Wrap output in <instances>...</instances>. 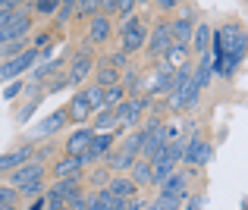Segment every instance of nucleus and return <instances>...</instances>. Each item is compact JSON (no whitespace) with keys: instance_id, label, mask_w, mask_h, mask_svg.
Segmentation results:
<instances>
[{"instance_id":"f257e3e1","label":"nucleus","mask_w":248,"mask_h":210,"mask_svg":"<svg viewBox=\"0 0 248 210\" xmlns=\"http://www.w3.org/2000/svg\"><path fill=\"white\" fill-rule=\"evenodd\" d=\"M35 63H38V50H31V47L22 50L19 57H13V60H3V63H0V85L19 78L22 72H29V69H35Z\"/></svg>"},{"instance_id":"f03ea898","label":"nucleus","mask_w":248,"mask_h":210,"mask_svg":"<svg viewBox=\"0 0 248 210\" xmlns=\"http://www.w3.org/2000/svg\"><path fill=\"white\" fill-rule=\"evenodd\" d=\"M123 54L126 57H132L135 50H141L145 47V41H148V31H145V25H141V19L139 16H129L126 19V25H123Z\"/></svg>"},{"instance_id":"7ed1b4c3","label":"nucleus","mask_w":248,"mask_h":210,"mask_svg":"<svg viewBox=\"0 0 248 210\" xmlns=\"http://www.w3.org/2000/svg\"><path fill=\"white\" fill-rule=\"evenodd\" d=\"M148 163H151V182H148V185H154V188H160V185L170 179V176L176 173V163H173V157H170L167 144H164V148H160Z\"/></svg>"},{"instance_id":"20e7f679","label":"nucleus","mask_w":248,"mask_h":210,"mask_svg":"<svg viewBox=\"0 0 248 210\" xmlns=\"http://www.w3.org/2000/svg\"><path fill=\"white\" fill-rule=\"evenodd\" d=\"M214 157V148L211 141L198 138V135H192V138L186 141V154H182V163H192V166H207Z\"/></svg>"},{"instance_id":"39448f33","label":"nucleus","mask_w":248,"mask_h":210,"mask_svg":"<svg viewBox=\"0 0 248 210\" xmlns=\"http://www.w3.org/2000/svg\"><path fill=\"white\" fill-rule=\"evenodd\" d=\"M148 104H151V101H148V97H139V94L126 97V101L113 110V113H116V122H123V126H135V122H139V116L148 110Z\"/></svg>"},{"instance_id":"423d86ee","label":"nucleus","mask_w":248,"mask_h":210,"mask_svg":"<svg viewBox=\"0 0 248 210\" xmlns=\"http://www.w3.org/2000/svg\"><path fill=\"white\" fill-rule=\"evenodd\" d=\"M29 29H31V13H13L10 25L0 31V47L10 41H19V38H29Z\"/></svg>"},{"instance_id":"0eeeda50","label":"nucleus","mask_w":248,"mask_h":210,"mask_svg":"<svg viewBox=\"0 0 248 210\" xmlns=\"http://www.w3.org/2000/svg\"><path fill=\"white\" fill-rule=\"evenodd\" d=\"M145 47H148V54H151V57H164L167 50L173 47V38H170V22H157V25H154V31L148 35Z\"/></svg>"},{"instance_id":"6e6552de","label":"nucleus","mask_w":248,"mask_h":210,"mask_svg":"<svg viewBox=\"0 0 248 210\" xmlns=\"http://www.w3.org/2000/svg\"><path fill=\"white\" fill-rule=\"evenodd\" d=\"M31 182H44V163H25V166H19V169H13L10 173V185L13 188H25V185H31Z\"/></svg>"},{"instance_id":"1a4fd4ad","label":"nucleus","mask_w":248,"mask_h":210,"mask_svg":"<svg viewBox=\"0 0 248 210\" xmlns=\"http://www.w3.org/2000/svg\"><path fill=\"white\" fill-rule=\"evenodd\" d=\"M192 19H195V10L192 6H182L179 19L170 22V38H173V44H188V38H192Z\"/></svg>"},{"instance_id":"9d476101","label":"nucleus","mask_w":248,"mask_h":210,"mask_svg":"<svg viewBox=\"0 0 248 210\" xmlns=\"http://www.w3.org/2000/svg\"><path fill=\"white\" fill-rule=\"evenodd\" d=\"M31 157H35L31 144H22V148L10 150V154H0V173H13V169L25 166V163H31Z\"/></svg>"},{"instance_id":"9b49d317","label":"nucleus","mask_w":248,"mask_h":210,"mask_svg":"<svg viewBox=\"0 0 248 210\" xmlns=\"http://www.w3.org/2000/svg\"><path fill=\"white\" fill-rule=\"evenodd\" d=\"M79 188H82V176H73V179H57V182H54V192H50V195H57L63 204H69V201H76V198L82 195Z\"/></svg>"},{"instance_id":"f8f14e48","label":"nucleus","mask_w":248,"mask_h":210,"mask_svg":"<svg viewBox=\"0 0 248 210\" xmlns=\"http://www.w3.org/2000/svg\"><path fill=\"white\" fill-rule=\"evenodd\" d=\"M107 192L113 195L116 201H129V198H135V195H139V185H135L129 176H116V179L107 182Z\"/></svg>"},{"instance_id":"ddd939ff","label":"nucleus","mask_w":248,"mask_h":210,"mask_svg":"<svg viewBox=\"0 0 248 210\" xmlns=\"http://www.w3.org/2000/svg\"><path fill=\"white\" fill-rule=\"evenodd\" d=\"M91 138H94V132H91V129H76L73 135H69L66 138V154L69 157H79V154H85V150L91 148Z\"/></svg>"},{"instance_id":"4468645a","label":"nucleus","mask_w":248,"mask_h":210,"mask_svg":"<svg viewBox=\"0 0 248 210\" xmlns=\"http://www.w3.org/2000/svg\"><path fill=\"white\" fill-rule=\"evenodd\" d=\"M211 38H214V31H211V25H195L192 29V38H188V50H195V54H201V57H207V47H211Z\"/></svg>"},{"instance_id":"2eb2a0df","label":"nucleus","mask_w":248,"mask_h":210,"mask_svg":"<svg viewBox=\"0 0 248 210\" xmlns=\"http://www.w3.org/2000/svg\"><path fill=\"white\" fill-rule=\"evenodd\" d=\"M173 66L170 63H164L157 72H154V82H151V88H148V101H151L154 94H170V85H173Z\"/></svg>"},{"instance_id":"dca6fc26","label":"nucleus","mask_w":248,"mask_h":210,"mask_svg":"<svg viewBox=\"0 0 248 210\" xmlns=\"http://www.w3.org/2000/svg\"><path fill=\"white\" fill-rule=\"evenodd\" d=\"M186 185H188V176L186 173H173L164 185H160V195H164V198H173V201H182L186 198Z\"/></svg>"},{"instance_id":"f3484780","label":"nucleus","mask_w":248,"mask_h":210,"mask_svg":"<svg viewBox=\"0 0 248 210\" xmlns=\"http://www.w3.org/2000/svg\"><path fill=\"white\" fill-rule=\"evenodd\" d=\"M82 160L79 157H63V160H57L54 163V179H73V176H82Z\"/></svg>"},{"instance_id":"a211bd4d","label":"nucleus","mask_w":248,"mask_h":210,"mask_svg":"<svg viewBox=\"0 0 248 210\" xmlns=\"http://www.w3.org/2000/svg\"><path fill=\"white\" fill-rule=\"evenodd\" d=\"M63 126H66V110H57L54 116H47V120H41V122H38V129H35V138H47V135L60 132Z\"/></svg>"},{"instance_id":"6ab92c4d","label":"nucleus","mask_w":248,"mask_h":210,"mask_svg":"<svg viewBox=\"0 0 248 210\" xmlns=\"http://www.w3.org/2000/svg\"><path fill=\"white\" fill-rule=\"evenodd\" d=\"M91 57H88V50H82L79 57H76V63H73V69H69V75H66V82L69 85H79V82H85L88 78V72H91Z\"/></svg>"},{"instance_id":"aec40b11","label":"nucleus","mask_w":248,"mask_h":210,"mask_svg":"<svg viewBox=\"0 0 248 210\" xmlns=\"http://www.w3.org/2000/svg\"><path fill=\"white\" fill-rule=\"evenodd\" d=\"M107 38H110V19L94 16V19H91V25H88V41L91 44H104Z\"/></svg>"},{"instance_id":"412c9836","label":"nucleus","mask_w":248,"mask_h":210,"mask_svg":"<svg viewBox=\"0 0 248 210\" xmlns=\"http://www.w3.org/2000/svg\"><path fill=\"white\" fill-rule=\"evenodd\" d=\"M66 116H69V120H76V122H85V120L91 116V107L85 104L82 91H79V94L73 97V101H69V107H66Z\"/></svg>"},{"instance_id":"4be33fe9","label":"nucleus","mask_w":248,"mask_h":210,"mask_svg":"<svg viewBox=\"0 0 248 210\" xmlns=\"http://www.w3.org/2000/svg\"><path fill=\"white\" fill-rule=\"evenodd\" d=\"M94 78H97V88H113V85H120V72L113 66H107V63H101V66L94 69Z\"/></svg>"},{"instance_id":"5701e85b","label":"nucleus","mask_w":248,"mask_h":210,"mask_svg":"<svg viewBox=\"0 0 248 210\" xmlns=\"http://www.w3.org/2000/svg\"><path fill=\"white\" fill-rule=\"evenodd\" d=\"M135 163V157L123 154V150H116V154H107V169H113V173H129Z\"/></svg>"},{"instance_id":"b1692460","label":"nucleus","mask_w":248,"mask_h":210,"mask_svg":"<svg viewBox=\"0 0 248 210\" xmlns=\"http://www.w3.org/2000/svg\"><path fill=\"white\" fill-rule=\"evenodd\" d=\"M113 126H120V122H116V113H113V110H97L91 132H94V135H101V132H107V129H113Z\"/></svg>"},{"instance_id":"393cba45","label":"nucleus","mask_w":248,"mask_h":210,"mask_svg":"<svg viewBox=\"0 0 248 210\" xmlns=\"http://www.w3.org/2000/svg\"><path fill=\"white\" fill-rule=\"evenodd\" d=\"M123 101H126V91H123V85H113V88H104V110H116Z\"/></svg>"},{"instance_id":"a878e982","label":"nucleus","mask_w":248,"mask_h":210,"mask_svg":"<svg viewBox=\"0 0 248 210\" xmlns=\"http://www.w3.org/2000/svg\"><path fill=\"white\" fill-rule=\"evenodd\" d=\"M132 182L135 185H148V182H151V163H148L145 157L132 163Z\"/></svg>"},{"instance_id":"bb28decb","label":"nucleus","mask_w":248,"mask_h":210,"mask_svg":"<svg viewBox=\"0 0 248 210\" xmlns=\"http://www.w3.org/2000/svg\"><path fill=\"white\" fill-rule=\"evenodd\" d=\"M85 104L91 107V113H97V110H104V88H97V85H91V88L82 91Z\"/></svg>"},{"instance_id":"cd10ccee","label":"nucleus","mask_w":248,"mask_h":210,"mask_svg":"<svg viewBox=\"0 0 248 210\" xmlns=\"http://www.w3.org/2000/svg\"><path fill=\"white\" fill-rule=\"evenodd\" d=\"M164 57L170 60V66H173V69L186 66V57H188V44H173V47H170Z\"/></svg>"},{"instance_id":"c85d7f7f","label":"nucleus","mask_w":248,"mask_h":210,"mask_svg":"<svg viewBox=\"0 0 248 210\" xmlns=\"http://www.w3.org/2000/svg\"><path fill=\"white\" fill-rule=\"evenodd\" d=\"M22 50H29V41L25 38H19V41H10L0 47V60H13V57H19Z\"/></svg>"},{"instance_id":"c756f323","label":"nucleus","mask_w":248,"mask_h":210,"mask_svg":"<svg viewBox=\"0 0 248 210\" xmlns=\"http://www.w3.org/2000/svg\"><path fill=\"white\" fill-rule=\"evenodd\" d=\"M141 141H145V135H141V132H132L126 141H123L120 150H123V154H129V157H139L141 154Z\"/></svg>"},{"instance_id":"7c9ffc66","label":"nucleus","mask_w":248,"mask_h":210,"mask_svg":"<svg viewBox=\"0 0 248 210\" xmlns=\"http://www.w3.org/2000/svg\"><path fill=\"white\" fill-rule=\"evenodd\" d=\"M57 69H60V60H54V63H44V66H35V69H31V82H35V88H38V82H44L47 75H54Z\"/></svg>"},{"instance_id":"2f4dec72","label":"nucleus","mask_w":248,"mask_h":210,"mask_svg":"<svg viewBox=\"0 0 248 210\" xmlns=\"http://www.w3.org/2000/svg\"><path fill=\"white\" fill-rule=\"evenodd\" d=\"M16 10H19L16 0H6V3L0 0V31H3L6 25H10V19H13V13H16Z\"/></svg>"},{"instance_id":"473e14b6","label":"nucleus","mask_w":248,"mask_h":210,"mask_svg":"<svg viewBox=\"0 0 248 210\" xmlns=\"http://www.w3.org/2000/svg\"><path fill=\"white\" fill-rule=\"evenodd\" d=\"M145 210H182V207H179V201H173V198H164V195H157V198H154L151 204H145Z\"/></svg>"},{"instance_id":"72a5a7b5","label":"nucleus","mask_w":248,"mask_h":210,"mask_svg":"<svg viewBox=\"0 0 248 210\" xmlns=\"http://www.w3.org/2000/svg\"><path fill=\"white\" fill-rule=\"evenodd\" d=\"M16 192H19V198H25V201H38L44 195V182H31V185L16 188Z\"/></svg>"},{"instance_id":"f704fd0d","label":"nucleus","mask_w":248,"mask_h":210,"mask_svg":"<svg viewBox=\"0 0 248 210\" xmlns=\"http://www.w3.org/2000/svg\"><path fill=\"white\" fill-rule=\"evenodd\" d=\"M54 41H57L54 29H44V31H38V35H35V44H31V50H44V47H50Z\"/></svg>"},{"instance_id":"c9c22d12","label":"nucleus","mask_w":248,"mask_h":210,"mask_svg":"<svg viewBox=\"0 0 248 210\" xmlns=\"http://www.w3.org/2000/svg\"><path fill=\"white\" fill-rule=\"evenodd\" d=\"M73 16H76V3H73V0H66V3L57 6V25H66Z\"/></svg>"},{"instance_id":"e433bc0d","label":"nucleus","mask_w":248,"mask_h":210,"mask_svg":"<svg viewBox=\"0 0 248 210\" xmlns=\"http://www.w3.org/2000/svg\"><path fill=\"white\" fill-rule=\"evenodd\" d=\"M97 6H101L97 0H79V3H76V16H79V19H85V16H94V13H97Z\"/></svg>"},{"instance_id":"4c0bfd02","label":"nucleus","mask_w":248,"mask_h":210,"mask_svg":"<svg viewBox=\"0 0 248 210\" xmlns=\"http://www.w3.org/2000/svg\"><path fill=\"white\" fill-rule=\"evenodd\" d=\"M57 6H60L57 0H38V3H31V10H35V13H41V16H54V13H57Z\"/></svg>"},{"instance_id":"58836bf2","label":"nucleus","mask_w":248,"mask_h":210,"mask_svg":"<svg viewBox=\"0 0 248 210\" xmlns=\"http://www.w3.org/2000/svg\"><path fill=\"white\" fill-rule=\"evenodd\" d=\"M104 63H107V66H113L116 72H120V69H126V66H129V57L123 54V50H116V54L110 57V60H104Z\"/></svg>"},{"instance_id":"ea45409f","label":"nucleus","mask_w":248,"mask_h":210,"mask_svg":"<svg viewBox=\"0 0 248 210\" xmlns=\"http://www.w3.org/2000/svg\"><path fill=\"white\" fill-rule=\"evenodd\" d=\"M38 104H41V97H31V104H25V107L19 110V116H16V120H19V122H25V120H29V116L38 110Z\"/></svg>"},{"instance_id":"a19ab883","label":"nucleus","mask_w":248,"mask_h":210,"mask_svg":"<svg viewBox=\"0 0 248 210\" xmlns=\"http://www.w3.org/2000/svg\"><path fill=\"white\" fill-rule=\"evenodd\" d=\"M91 182H94V185H107V182H110V173H107V166H97L94 173H91Z\"/></svg>"},{"instance_id":"79ce46f5","label":"nucleus","mask_w":248,"mask_h":210,"mask_svg":"<svg viewBox=\"0 0 248 210\" xmlns=\"http://www.w3.org/2000/svg\"><path fill=\"white\" fill-rule=\"evenodd\" d=\"M22 88H25L22 82H10V85H6V88H3V101H13V97H16V94H19V91H22Z\"/></svg>"},{"instance_id":"37998d69","label":"nucleus","mask_w":248,"mask_h":210,"mask_svg":"<svg viewBox=\"0 0 248 210\" xmlns=\"http://www.w3.org/2000/svg\"><path fill=\"white\" fill-rule=\"evenodd\" d=\"M123 210H145V201L135 195V198H129V201H123Z\"/></svg>"},{"instance_id":"c03bdc74","label":"nucleus","mask_w":248,"mask_h":210,"mask_svg":"<svg viewBox=\"0 0 248 210\" xmlns=\"http://www.w3.org/2000/svg\"><path fill=\"white\" fill-rule=\"evenodd\" d=\"M97 13H101V16H104V19H107V16H110V13H116V0H104V3H101V6H97Z\"/></svg>"},{"instance_id":"a18cd8bd","label":"nucleus","mask_w":248,"mask_h":210,"mask_svg":"<svg viewBox=\"0 0 248 210\" xmlns=\"http://www.w3.org/2000/svg\"><path fill=\"white\" fill-rule=\"evenodd\" d=\"M116 10H120L123 16L129 19V16H132V13H135V3H132V0H123V3H116Z\"/></svg>"},{"instance_id":"49530a36","label":"nucleus","mask_w":248,"mask_h":210,"mask_svg":"<svg viewBox=\"0 0 248 210\" xmlns=\"http://www.w3.org/2000/svg\"><path fill=\"white\" fill-rule=\"evenodd\" d=\"M66 207H69V210H88V204H85V195H79L76 201H69Z\"/></svg>"},{"instance_id":"de8ad7c7","label":"nucleus","mask_w":248,"mask_h":210,"mask_svg":"<svg viewBox=\"0 0 248 210\" xmlns=\"http://www.w3.org/2000/svg\"><path fill=\"white\" fill-rule=\"evenodd\" d=\"M157 10H179V3H176V0H157Z\"/></svg>"},{"instance_id":"09e8293b","label":"nucleus","mask_w":248,"mask_h":210,"mask_svg":"<svg viewBox=\"0 0 248 210\" xmlns=\"http://www.w3.org/2000/svg\"><path fill=\"white\" fill-rule=\"evenodd\" d=\"M85 204H88V210H104L97 204V195H85Z\"/></svg>"},{"instance_id":"8fccbe9b","label":"nucleus","mask_w":248,"mask_h":210,"mask_svg":"<svg viewBox=\"0 0 248 210\" xmlns=\"http://www.w3.org/2000/svg\"><path fill=\"white\" fill-rule=\"evenodd\" d=\"M188 210H201V198H192V201H188Z\"/></svg>"},{"instance_id":"3c124183","label":"nucleus","mask_w":248,"mask_h":210,"mask_svg":"<svg viewBox=\"0 0 248 210\" xmlns=\"http://www.w3.org/2000/svg\"><path fill=\"white\" fill-rule=\"evenodd\" d=\"M41 207H44V201H41V198H38V201H35V204H31L29 210H41Z\"/></svg>"},{"instance_id":"603ef678","label":"nucleus","mask_w":248,"mask_h":210,"mask_svg":"<svg viewBox=\"0 0 248 210\" xmlns=\"http://www.w3.org/2000/svg\"><path fill=\"white\" fill-rule=\"evenodd\" d=\"M110 210H123V201H116V204H113V207H110Z\"/></svg>"},{"instance_id":"864d4df0","label":"nucleus","mask_w":248,"mask_h":210,"mask_svg":"<svg viewBox=\"0 0 248 210\" xmlns=\"http://www.w3.org/2000/svg\"><path fill=\"white\" fill-rule=\"evenodd\" d=\"M0 210H22V207H16V204H10V207H0Z\"/></svg>"},{"instance_id":"5fc2aeb1","label":"nucleus","mask_w":248,"mask_h":210,"mask_svg":"<svg viewBox=\"0 0 248 210\" xmlns=\"http://www.w3.org/2000/svg\"><path fill=\"white\" fill-rule=\"evenodd\" d=\"M60 210H69V207H60Z\"/></svg>"}]
</instances>
